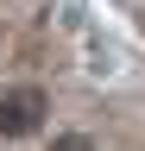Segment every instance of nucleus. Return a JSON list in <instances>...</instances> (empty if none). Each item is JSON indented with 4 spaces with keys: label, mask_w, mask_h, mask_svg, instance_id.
<instances>
[{
    "label": "nucleus",
    "mask_w": 145,
    "mask_h": 151,
    "mask_svg": "<svg viewBox=\"0 0 145 151\" xmlns=\"http://www.w3.org/2000/svg\"><path fill=\"white\" fill-rule=\"evenodd\" d=\"M50 151H95V145H88V139H82V132H69V139H57V145H50Z\"/></svg>",
    "instance_id": "obj_2"
},
{
    "label": "nucleus",
    "mask_w": 145,
    "mask_h": 151,
    "mask_svg": "<svg viewBox=\"0 0 145 151\" xmlns=\"http://www.w3.org/2000/svg\"><path fill=\"white\" fill-rule=\"evenodd\" d=\"M44 113H50V101H44L38 88H6V94H0V132H6V139L38 132V126H44Z\"/></svg>",
    "instance_id": "obj_1"
}]
</instances>
